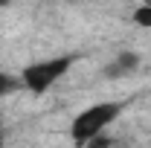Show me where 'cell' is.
<instances>
[{
    "label": "cell",
    "mask_w": 151,
    "mask_h": 148,
    "mask_svg": "<svg viewBox=\"0 0 151 148\" xmlns=\"http://www.w3.org/2000/svg\"><path fill=\"white\" fill-rule=\"evenodd\" d=\"M116 113H119L116 105H93V108H87L81 116H76V122H73V137H76V139H81V142L96 139L102 131L108 128V122L116 119Z\"/></svg>",
    "instance_id": "obj_1"
},
{
    "label": "cell",
    "mask_w": 151,
    "mask_h": 148,
    "mask_svg": "<svg viewBox=\"0 0 151 148\" xmlns=\"http://www.w3.org/2000/svg\"><path fill=\"white\" fill-rule=\"evenodd\" d=\"M139 64H142V61H139V55H137V52H131V50H125V52H119L113 61H108V64H105L102 75H105V78H111V81H119V78L134 75L137 70H139Z\"/></svg>",
    "instance_id": "obj_2"
},
{
    "label": "cell",
    "mask_w": 151,
    "mask_h": 148,
    "mask_svg": "<svg viewBox=\"0 0 151 148\" xmlns=\"http://www.w3.org/2000/svg\"><path fill=\"white\" fill-rule=\"evenodd\" d=\"M64 70H67V61H64V58H61V61H47V64L32 67V70L26 73V81H29V87L44 90V87H50V84H52Z\"/></svg>",
    "instance_id": "obj_3"
},
{
    "label": "cell",
    "mask_w": 151,
    "mask_h": 148,
    "mask_svg": "<svg viewBox=\"0 0 151 148\" xmlns=\"http://www.w3.org/2000/svg\"><path fill=\"white\" fill-rule=\"evenodd\" d=\"M134 20H137L139 26H151V9L148 6H139V9L134 12Z\"/></svg>",
    "instance_id": "obj_4"
},
{
    "label": "cell",
    "mask_w": 151,
    "mask_h": 148,
    "mask_svg": "<svg viewBox=\"0 0 151 148\" xmlns=\"http://www.w3.org/2000/svg\"><path fill=\"white\" fill-rule=\"evenodd\" d=\"M12 87H15V78H12V75H6V73H0V96H3V93H9Z\"/></svg>",
    "instance_id": "obj_5"
},
{
    "label": "cell",
    "mask_w": 151,
    "mask_h": 148,
    "mask_svg": "<svg viewBox=\"0 0 151 148\" xmlns=\"http://www.w3.org/2000/svg\"><path fill=\"white\" fill-rule=\"evenodd\" d=\"M139 3H142V6H148V9H151V0H139Z\"/></svg>",
    "instance_id": "obj_6"
}]
</instances>
